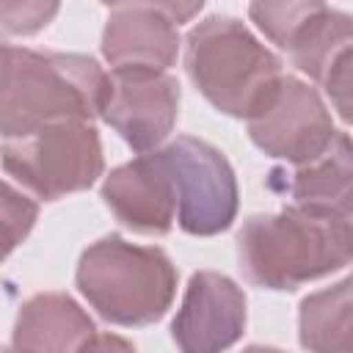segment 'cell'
<instances>
[{
	"label": "cell",
	"instance_id": "6da1fadb",
	"mask_svg": "<svg viewBox=\"0 0 353 353\" xmlns=\"http://www.w3.org/2000/svg\"><path fill=\"white\" fill-rule=\"evenodd\" d=\"M110 85V74L88 55L6 44L0 80L3 138H22L61 121H91L105 113Z\"/></svg>",
	"mask_w": 353,
	"mask_h": 353
},
{
	"label": "cell",
	"instance_id": "7a4b0ae2",
	"mask_svg": "<svg viewBox=\"0 0 353 353\" xmlns=\"http://www.w3.org/2000/svg\"><path fill=\"white\" fill-rule=\"evenodd\" d=\"M237 259L251 284L298 290L353 259V232L342 218L290 204L273 215H251L240 226Z\"/></svg>",
	"mask_w": 353,
	"mask_h": 353
},
{
	"label": "cell",
	"instance_id": "3957f363",
	"mask_svg": "<svg viewBox=\"0 0 353 353\" xmlns=\"http://www.w3.org/2000/svg\"><path fill=\"white\" fill-rule=\"evenodd\" d=\"M185 69L212 108L245 121L268 105L284 77L281 58L226 14H212L190 28Z\"/></svg>",
	"mask_w": 353,
	"mask_h": 353
},
{
	"label": "cell",
	"instance_id": "277c9868",
	"mask_svg": "<svg viewBox=\"0 0 353 353\" xmlns=\"http://www.w3.org/2000/svg\"><path fill=\"white\" fill-rule=\"evenodd\" d=\"M176 268L157 245H135L119 234L91 243L77 262L74 284L91 309L113 325H152L176 295Z\"/></svg>",
	"mask_w": 353,
	"mask_h": 353
},
{
	"label": "cell",
	"instance_id": "5b68a950",
	"mask_svg": "<svg viewBox=\"0 0 353 353\" xmlns=\"http://www.w3.org/2000/svg\"><path fill=\"white\" fill-rule=\"evenodd\" d=\"M3 168L44 201L88 190L105 171L102 141L91 121H61L22 138H3Z\"/></svg>",
	"mask_w": 353,
	"mask_h": 353
},
{
	"label": "cell",
	"instance_id": "8992f818",
	"mask_svg": "<svg viewBox=\"0 0 353 353\" xmlns=\"http://www.w3.org/2000/svg\"><path fill=\"white\" fill-rule=\"evenodd\" d=\"M176 190V223L185 234L212 237L226 232L237 218V179L221 149L179 135L160 149Z\"/></svg>",
	"mask_w": 353,
	"mask_h": 353
},
{
	"label": "cell",
	"instance_id": "52a82bcc",
	"mask_svg": "<svg viewBox=\"0 0 353 353\" xmlns=\"http://www.w3.org/2000/svg\"><path fill=\"white\" fill-rule=\"evenodd\" d=\"M201 3H116L102 30V55L113 74H168L179 52V25Z\"/></svg>",
	"mask_w": 353,
	"mask_h": 353
},
{
	"label": "cell",
	"instance_id": "ba28073f",
	"mask_svg": "<svg viewBox=\"0 0 353 353\" xmlns=\"http://www.w3.org/2000/svg\"><path fill=\"white\" fill-rule=\"evenodd\" d=\"M245 124L259 152L284 160L292 168L323 154L336 132L317 88L292 74L281 77L268 105Z\"/></svg>",
	"mask_w": 353,
	"mask_h": 353
},
{
	"label": "cell",
	"instance_id": "9c48e42d",
	"mask_svg": "<svg viewBox=\"0 0 353 353\" xmlns=\"http://www.w3.org/2000/svg\"><path fill=\"white\" fill-rule=\"evenodd\" d=\"M245 331V292L223 273L199 270L171 323L179 353H226Z\"/></svg>",
	"mask_w": 353,
	"mask_h": 353
},
{
	"label": "cell",
	"instance_id": "30bf717a",
	"mask_svg": "<svg viewBox=\"0 0 353 353\" xmlns=\"http://www.w3.org/2000/svg\"><path fill=\"white\" fill-rule=\"evenodd\" d=\"M110 80L102 119L132 152H157L179 116V83L171 74H110Z\"/></svg>",
	"mask_w": 353,
	"mask_h": 353
},
{
	"label": "cell",
	"instance_id": "8fae6325",
	"mask_svg": "<svg viewBox=\"0 0 353 353\" xmlns=\"http://www.w3.org/2000/svg\"><path fill=\"white\" fill-rule=\"evenodd\" d=\"M102 199L138 234H168L176 218V190L160 149L116 165L102 182Z\"/></svg>",
	"mask_w": 353,
	"mask_h": 353
},
{
	"label": "cell",
	"instance_id": "7c38bea8",
	"mask_svg": "<svg viewBox=\"0 0 353 353\" xmlns=\"http://www.w3.org/2000/svg\"><path fill=\"white\" fill-rule=\"evenodd\" d=\"M270 188L287 193L295 207L347 221L353 215V141L345 132H334L314 160L292 171H270Z\"/></svg>",
	"mask_w": 353,
	"mask_h": 353
},
{
	"label": "cell",
	"instance_id": "4fadbf2b",
	"mask_svg": "<svg viewBox=\"0 0 353 353\" xmlns=\"http://www.w3.org/2000/svg\"><path fill=\"white\" fill-rule=\"evenodd\" d=\"M97 328L63 292H39L19 306L11 347L17 353H80Z\"/></svg>",
	"mask_w": 353,
	"mask_h": 353
},
{
	"label": "cell",
	"instance_id": "5bb4252c",
	"mask_svg": "<svg viewBox=\"0 0 353 353\" xmlns=\"http://www.w3.org/2000/svg\"><path fill=\"white\" fill-rule=\"evenodd\" d=\"M298 339L309 353H353V273L301 301Z\"/></svg>",
	"mask_w": 353,
	"mask_h": 353
},
{
	"label": "cell",
	"instance_id": "9a60e30c",
	"mask_svg": "<svg viewBox=\"0 0 353 353\" xmlns=\"http://www.w3.org/2000/svg\"><path fill=\"white\" fill-rule=\"evenodd\" d=\"M350 44H353V14L320 3L287 52L303 74L320 83L328 63Z\"/></svg>",
	"mask_w": 353,
	"mask_h": 353
},
{
	"label": "cell",
	"instance_id": "2e32d148",
	"mask_svg": "<svg viewBox=\"0 0 353 353\" xmlns=\"http://www.w3.org/2000/svg\"><path fill=\"white\" fill-rule=\"evenodd\" d=\"M320 3H251L248 17L256 22V28L281 50H290L309 17L317 11Z\"/></svg>",
	"mask_w": 353,
	"mask_h": 353
},
{
	"label": "cell",
	"instance_id": "e0dca14e",
	"mask_svg": "<svg viewBox=\"0 0 353 353\" xmlns=\"http://www.w3.org/2000/svg\"><path fill=\"white\" fill-rule=\"evenodd\" d=\"M39 207L8 179L3 182V226H6V256L30 234Z\"/></svg>",
	"mask_w": 353,
	"mask_h": 353
},
{
	"label": "cell",
	"instance_id": "ac0fdd59",
	"mask_svg": "<svg viewBox=\"0 0 353 353\" xmlns=\"http://www.w3.org/2000/svg\"><path fill=\"white\" fill-rule=\"evenodd\" d=\"M320 85L325 88L334 110L342 116V121L353 124V44L342 50L320 77Z\"/></svg>",
	"mask_w": 353,
	"mask_h": 353
},
{
	"label": "cell",
	"instance_id": "d6986e66",
	"mask_svg": "<svg viewBox=\"0 0 353 353\" xmlns=\"http://www.w3.org/2000/svg\"><path fill=\"white\" fill-rule=\"evenodd\" d=\"M58 14V3H3L0 19L6 36H30L50 25Z\"/></svg>",
	"mask_w": 353,
	"mask_h": 353
},
{
	"label": "cell",
	"instance_id": "ffe728a7",
	"mask_svg": "<svg viewBox=\"0 0 353 353\" xmlns=\"http://www.w3.org/2000/svg\"><path fill=\"white\" fill-rule=\"evenodd\" d=\"M80 353H135V347L119 334H97Z\"/></svg>",
	"mask_w": 353,
	"mask_h": 353
},
{
	"label": "cell",
	"instance_id": "44dd1931",
	"mask_svg": "<svg viewBox=\"0 0 353 353\" xmlns=\"http://www.w3.org/2000/svg\"><path fill=\"white\" fill-rule=\"evenodd\" d=\"M243 353H284V350H279V347H268V345H248Z\"/></svg>",
	"mask_w": 353,
	"mask_h": 353
},
{
	"label": "cell",
	"instance_id": "7402d4cb",
	"mask_svg": "<svg viewBox=\"0 0 353 353\" xmlns=\"http://www.w3.org/2000/svg\"><path fill=\"white\" fill-rule=\"evenodd\" d=\"M347 226H350V232H353V215H350V218H347Z\"/></svg>",
	"mask_w": 353,
	"mask_h": 353
},
{
	"label": "cell",
	"instance_id": "603a6c76",
	"mask_svg": "<svg viewBox=\"0 0 353 353\" xmlns=\"http://www.w3.org/2000/svg\"><path fill=\"white\" fill-rule=\"evenodd\" d=\"M3 353H17V350H14V347H6V350H3Z\"/></svg>",
	"mask_w": 353,
	"mask_h": 353
}]
</instances>
